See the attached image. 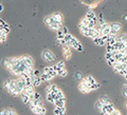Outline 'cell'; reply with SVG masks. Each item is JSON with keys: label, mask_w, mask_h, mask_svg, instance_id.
<instances>
[{"label": "cell", "mask_w": 127, "mask_h": 115, "mask_svg": "<svg viewBox=\"0 0 127 115\" xmlns=\"http://www.w3.org/2000/svg\"><path fill=\"white\" fill-rule=\"evenodd\" d=\"M79 30H81L82 34L84 35V36L89 37V30H90V27H88V26H84V25L79 24Z\"/></svg>", "instance_id": "obj_14"}, {"label": "cell", "mask_w": 127, "mask_h": 115, "mask_svg": "<svg viewBox=\"0 0 127 115\" xmlns=\"http://www.w3.org/2000/svg\"><path fill=\"white\" fill-rule=\"evenodd\" d=\"M79 24H82V25H84V26H89V20L85 17V18L82 19V21H81V23H79Z\"/></svg>", "instance_id": "obj_27"}, {"label": "cell", "mask_w": 127, "mask_h": 115, "mask_svg": "<svg viewBox=\"0 0 127 115\" xmlns=\"http://www.w3.org/2000/svg\"><path fill=\"white\" fill-rule=\"evenodd\" d=\"M108 115H122V114H121V112H120L119 110H116V109H114L112 112H111L110 114H108Z\"/></svg>", "instance_id": "obj_36"}, {"label": "cell", "mask_w": 127, "mask_h": 115, "mask_svg": "<svg viewBox=\"0 0 127 115\" xmlns=\"http://www.w3.org/2000/svg\"><path fill=\"white\" fill-rule=\"evenodd\" d=\"M78 90L81 91V93L86 94V93H89L90 91H92V88H91V85L84 78V79H82L81 80V82H79Z\"/></svg>", "instance_id": "obj_1"}, {"label": "cell", "mask_w": 127, "mask_h": 115, "mask_svg": "<svg viewBox=\"0 0 127 115\" xmlns=\"http://www.w3.org/2000/svg\"><path fill=\"white\" fill-rule=\"evenodd\" d=\"M96 16H95V13L93 11H89L88 13L86 14V18L88 19V20H91V19H93V18H95Z\"/></svg>", "instance_id": "obj_20"}, {"label": "cell", "mask_w": 127, "mask_h": 115, "mask_svg": "<svg viewBox=\"0 0 127 115\" xmlns=\"http://www.w3.org/2000/svg\"><path fill=\"white\" fill-rule=\"evenodd\" d=\"M20 96H21V101L23 102V104H26V105H28V102L30 101V97H29V95H27L26 93H21L20 94Z\"/></svg>", "instance_id": "obj_18"}, {"label": "cell", "mask_w": 127, "mask_h": 115, "mask_svg": "<svg viewBox=\"0 0 127 115\" xmlns=\"http://www.w3.org/2000/svg\"><path fill=\"white\" fill-rule=\"evenodd\" d=\"M61 108H62V107H57V106H55V108H54V110H53V113H54L55 115L61 114V113H62V110H61Z\"/></svg>", "instance_id": "obj_31"}, {"label": "cell", "mask_w": 127, "mask_h": 115, "mask_svg": "<svg viewBox=\"0 0 127 115\" xmlns=\"http://www.w3.org/2000/svg\"><path fill=\"white\" fill-rule=\"evenodd\" d=\"M105 58H106V60H108V59L112 58V53H108V52H106V54H105Z\"/></svg>", "instance_id": "obj_37"}, {"label": "cell", "mask_w": 127, "mask_h": 115, "mask_svg": "<svg viewBox=\"0 0 127 115\" xmlns=\"http://www.w3.org/2000/svg\"><path fill=\"white\" fill-rule=\"evenodd\" d=\"M75 78H76L77 80H82V79H84V78H83L82 73H76V75H75Z\"/></svg>", "instance_id": "obj_38"}, {"label": "cell", "mask_w": 127, "mask_h": 115, "mask_svg": "<svg viewBox=\"0 0 127 115\" xmlns=\"http://www.w3.org/2000/svg\"><path fill=\"white\" fill-rule=\"evenodd\" d=\"M125 19H126V20H127V16H125Z\"/></svg>", "instance_id": "obj_46"}, {"label": "cell", "mask_w": 127, "mask_h": 115, "mask_svg": "<svg viewBox=\"0 0 127 115\" xmlns=\"http://www.w3.org/2000/svg\"><path fill=\"white\" fill-rule=\"evenodd\" d=\"M49 86H50V89H51V93H56L57 91L59 90L58 87L55 85V84H51V85H49Z\"/></svg>", "instance_id": "obj_26"}, {"label": "cell", "mask_w": 127, "mask_h": 115, "mask_svg": "<svg viewBox=\"0 0 127 115\" xmlns=\"http://www.w3.org/2000/svg\"><path fill=\"white\" fill-rule=\"evenodd\" d=\"M65 38V34H64V32L61 30H58L57 31V39H64Z\"/></svg>", "instance_id": "obj_29"}, {"label": "cell", "mask_w": 127, "mask_h": 115, "mask_svg": "<svg viewBox=\"0 0 127 115\" xmlns=\"http://www.w3.org/2000/svg\"><path fill=\"white\" fill-rule=\"evenodd\" d=\"M122 29V24L119 22H113V23H110V34L112 35H117L119 32L121 31Z\"/></svg>", "instance_id": "obj_6"}, {"label": "cell", "mask_w": 127, "mask_h": 115, "mask_svg": "<svg viewBox=\"0 0 127 115\" xmlns=\"http://www.w3.org/2000/svg\"><path fill=\"white\" fill-rule=\"evenodd\" d=\"M53 22H54V19H53V17H52V15L47 16V17H45V19H43V23H45L47 26L51 25Z\"/></svg>", "instance_id": "obj_15"}, {"label": "cell", "mask_w": 127, "mask_h": 115, "mask_svg": "<svg viewBox=\"0 0 127 115\" xmlns=\"http://www.w3.org/2000/svg\"><path fill=\"white\" fill-rule=\"evenodd\" d=\"M40 84H41V80H40V77H35V76H33V87L34 88H37V87H39L40 86Z\"/></svg>", "instance_id": "obj_17"}, {"label": "cell", "mask_w": 127, "mask_h": 115, "mask_svg": "<svg viewBox=\"0 0 127 115\" xmlns=\"http://www.w3.org/2000/svg\"><path fill=\"white\" fill-rule=\"evenodd\" d=\"M7 115H18L17 113H16V111L13 110V109H7Z\"/></svg>", "instance_id": "obj_35"}, {"label": "cell", "mask_w": 127, "mask_h": 115, "mask_svg": "<svg viewBox=\"0 0 127 115\" xmlns=\"http://www.w3.org/2000/svg\"><path fill=\"white\" fill-rule=\"evenodd\" d=\"M57 74H58V76H62V77H66L67 75H68V71H67L66 69H61L57 72Z\"/></svg>", "instance_id": "obj_22"}, {"label": "cell", "mask_w": 127, "mask_h": 115, "mask_svg": "<svg viewBox=\"0 0 127 115\" xmlns=\"http://www.w3.org/2000/svg\"><path fill=\"white\" fill-rule=\"evenodd\" d=\"M126 54H127V51H126Z\"/></svg>", "instance_id": "obj_47"}, {"label": "cell", "mask_w": 127, "mask_h": 115, "mask_svg": "<svg viewBox=\"0 0 127 115\" xmlns=\"http://www.w3.org/2000/svg\"><path fill=\"white\" fill-rule=\"evenodd\" d=\"M56 66H57V68L59 70H61V69H65V61H64V60H59L56 63Z\"/></svg>", "instance_id": "obj_28"}, {"label": "cell", "mask_w": 127, "mask_h": 115, "mask_svg": "<svg viewBox=\"0 0 127 115\" xmlns=\"http://www.w3.org/2000/svg\"><path fill=\"white\" fill-rule=\"evenodd\" d=\"M106 52H108V53H112V52H114L113 46H111V45H106Z\"/></svg>", "instance_id": "obj_30"}, {"label": "cell", "mask_w": 127, "mask_h": 115, "mask_svg": "<svg viewBox=\"0 0 127 115\" xmlns=\"http://www.w3.org/2000/svg\"><path fill=\"white\" fill-rule=\"evenodd\" d=\"M41 109H42L41 106H36V107H33V108L31 109V111H32V112H33L35 115H38L39 113L41 112Z\"/></svg>", "instance_id": "obj_19"}, {"label": "cell", "mask_w": 127, "mask_h": 115, "mask_svg": "<svg viewBox=\"0 0 127 115\" xmlns=\"http://www.w3.org/2000/svg\"><path fill=\"white\" fill-rule=\"evenodd\" d=\"M70 47L68 45H66V46H63V53H64V56H65L67 59H69L71 57V51H70Z\"/></svg>", "instance_id": "obj_9"}, {"label": "cell", "mask_w": 127, "mask_h": 115, "mask_svg": "<svg viewBox=\"0 0 127 115\" xmlns=\"http://www.w3.org/2000/svg\"><path fill=\"white\" fill-rule=\"evenodd\" d=\"M100 99L103 101V104H104V105H106V104H110V101H111V100H110V98L107 96V95H103V96H101Z\"/></svg>", "instance_id": "obj_21"}, {"label": "cell", "mask_w": 127, "mask_h": 115, "mask_svg": "<svg viewBox=\"0 0 127 115\" xmlns=\"http://www.w3.org/2000/svg\"><path fill=\"white\" fill-rule=\"evenodd\" d=\"M0 115H7V109L0 110Z\"/></svg>", "instance_id": "obj_40"}, {"label": "cell", "mask_w": 127, "mask_h": 115, "mask_svg": "<svg viewBox=\"0 0 127 115\" xmlns=\"http://www.w3.org/2000/svg\"><path fill=\"white\" fill-rule=\"evenodd\" d=\"M6 41V36H0V43H4Z\"/></svg>", "instance_id": "obj_41"}, {"label": "cell", "mask_w": 127, "mask_h": 115, "mask_svg": "<svg viewBox=\"0 0 127 115\" xmlns=\"http://www.w3.org/2000/svg\"><path fill=\"white\" fill-rule=\"evenodd\" d=\"M48 27H49L51 31H56V32H57L58 30H61L62 27H63V24H61V23H58V22H55V21H54L52 24L49 25Z\"/></svg>", "instance_id": "obj_12"}, {"label": "cell", "mask_w": 127, "mask_h": 115, "mask_svg": "<svg viewBox=\"0 0 127 115\" xmlns=\"http://www.w3.org/2000/svg\"><path fill=\"white\" fill-rule=\"evenodd\" d=\"M72 35H71V34H67V35H65V38H64V39H65V40H66V42L67 43H68L70 40H71V39H72Z\"/></svg>", "instance_id": "obj_33"}, {"label": "cell", "mask_w": 127, "mask_h": 115, "mask_svg": "<svg viewBox=\"0 0 127 115\" xmlns=\"http://www.w3.org/2000/svg\"><path fill=\"white\" fill-rule=\"evenodd\" d=\"M67 45H68L69 46H71V47H73V49H75V50L79 51V52H82L83 51V46L81 45V42H79L75 37H72V39H71Z\"/></svg>", "instance_id": "obj_4"}, {"label": "cell", "mask_w": 127, "mask_h": 115, "mask_svg": "<svg viewBox=\"0 0 127 115\" xmlns=\"http://www.w3.org/2000/svg\"><path fill=\"white\" fill-rule=\"evenodd\" d=\"M93 42H94V45H96V46H104L106 45V41L103 39L102 36L100 37H97V38H94L93 39Z\"/></svg>", "instance_id": "obj_11"}, {"label": "cell", "mask_w": 127, "mask_h": 115, "mask_svg": "<svg viewBox=\"0 0 127 115\" xmlns=\"http://www.w3.org/2000/svg\"><path fill=\"white\" fill-rule=\"evenodd\" d=\"M54 77L52 76L51 74H48V73H42L40 75V80L41 82H45V81H50V80H52Z\"/></svg>", "instance_id": "obj_10"}, {"label": "cell", "mask_w": 127, "mask_h": 115, "mask_svg": "<svg viewBox=\"0 0 127 115\" xmlns=\"http://www.w3.org/2000/svg\"><path fill=\"white\" fill-rule=\"evenodd\" d=\"M117 41V35H112V34H109L108 35V39H107V45H111L113 46L114 42Z\"/></svg>", "instance_id": "obj_13"}, {"label": "cell", "mask_w": 127, "mask_h": 115, "mask_svg": "<svg viewBox=\"0 0 127 115\" xmlns=\"http://www.w3.org/2000/svg\"><path fill=\"white\" fill-rule=\"evenodd\" d=\"M22 59H23V62H25L26 66L34 68V59L31 56H29V55H22Z\"/></svg>", "instance_id": "obj_7"}, {"label": "cell", "mask_w": 127, "mask_h": 115, "mask_svg": "<svg viewBox=\"0 0 127 115\" xmlns=\"http://www.w3.org/2000/svg\"><path fill=\"white\" fill-rule=\"evenodd\" d=\"M47 100L49 102H51V104H54L55 102V99L53 98V96L51 94H47Z\"/></svg>", "instance_id": "obj_32"}, {"label": "cell", "mask_w": 127, "mask_h": 115, "mask_svg": "<svg viewBox=\"0 0 127 115\" xmlns=\"http://www.w3.org/2000/svg\"><path fill=\"white\" fill-rule=\"evenodd\" d=\"M34 98H35V99H40V94L37 93V92H35V94H34Z\"/></svg>", "instance_id": "obj_43"}, {"label": "cell", "mask_w": 127, "mask_h": 115, "mask_svg": "<svg viewBox=\"0 0 127 115\" xmlns=\"http://www.w3.org/2000/svg\"><path fill=\"white\" fill-rule=\"evenodd\" d=\"M85 79H86V80L88 81L89 84L91 85V88H92V85H94L95 82H96V81H95V79H94L92 76H86V77H85Z\"/></svg>", "instance_id": "obj_23"}, {"label": "cell", "mask_w": 127, "mask_h": 115, "mask_svg": "<svg viewBox=\"0 0 127 115\" xmlns=\"http://www.w3.org/2000/svg\"><path fill=\"white\" fill-rule=\"evenodd\" d=\"M3 11V6L1 5V4H0V12H2Z\"/></svg>", "instance_id": "obj_45"}, {"label": "cell", "mask_w": 127, "mask_h": 115, "mask_svg": "<svg viewBox=\"0 0 127 115\" xmlns=\"http://www.w3.org/2000/svg\"><path fill=\"white\" fill-rule=\"evenodd\" d=\"M95 29H97L98 31H100L101 33V36L102 35H109L110 34V24L109 23H103V24H98L97 23V26L95 27Z\"/></svg>", "instance_id": "obj_2"}, {"label": "cell", "mask_w": 127, "mask_h": 115, "mask_svg": "<svg viewBox=\"0 0 127 115\" xmlns=\"http://www.w3.org/2000/svg\"><path fill=\"white\" fill-rule=\"evenodd\" d=\"M46 112H47V110H46V108H45V107H42V109H41V112H40V113H39L38 115H45V114H46Z\"/></svg>", "instance_id": "obj_44"}, {"label": "cell", "mask_w": 127, "mask_h": 115, "mask_svg": "<svg viewBox=\"0 0 127 115\" xmlns=\"http://www.w3.org/2000/svg\"><path fill=\"white\" fill-rule=\"evenodd\" d=\"M41 57H42L43 60L47 61V62H52V61H54V59H55V55L52 53V51L45 50L41 53Z\"/></svg>", "instance_id": "obj_3"}, {"label": "cell", "mask_w": 127, "mask_h": 115, "mask_svg": "<svg viewBox=\"0 0 127 115\" xmlns=\"http://www.w3.org/2000/svg\"><path fill=\"white\" fill-rule=\"evenodd\" d=\"M62 31L64 32V34H65V35H67V34H69V33H68V29H67V27H66V26H63V27H62Z\"/></svg>", "instance_id": "obj_42"}, {"label": "cell", "mask_w": 127, "mask_h": 115, "mask_svg": "<svg viewBox=\"0 0 127 115\" xmlns=\"http://www.w3.org/2000/svg\"><path fill=\"white\" fill-rule=\"evenodd\" d=\"M114 110V107H113V105L111 104H106V105H104L102 107V109H101V114L102 115H108V114H110L112 111Z\"/></svg>", "instance_id": "obj_5"}, {"label": "cell", "mask_w": 127, "mask_h": 115, "mask_svg": "<svg viewBox=\"0 0 127 115\" xmlns=\"http://www.w3.org/2000/svg\"><path fill=\"white\" fill-rule=\"evenodd\" d=\"M54 72L53 67H45L43 68V73H48V74H52Z\"/></svg>", "instance_id": "obj_24"}, {"label": "cell", "mask_w": 127, "mask_h": 115, "mask_svg": "<svg viewBox=\"0 0 127 115\" xmlns=\"http://www.w3.org/2000/svg\"><path fill=\"white\" fill-rule=\"evenodd\" d=\"M56 95H57V98H64V97H65V95H64L62 90H58L56 92Z\"/></svg>", "instance_id": "obj_34"}, {"label": "cell", "mask_w": 127, "mask_h": 115, "mask_svg": "<svg viewBox=\"0 0 127 115\" xmlns=\"http://www.w3.org/2000/svg\"><path fill=\"white\" fill-rule=\"evenodd\" d=\"M52 17H53V19H54L55 22H58V23H61V24H63L64 16H63L62 13H59V12H56V13L52 14Z\"/></svg>", "instance_id": "obj_8"}, {"label": "cell", "mask_w": 127, "mask_h": 115, "mask_svg": "<svg viewBox=\"0 0 127 115\" xmlns=\"http://www.w3.org/2000/svg\"><path fill=\"white\" fill-rule=\"evenodd\" d=\"M65 104H66V98H58L57 100H55L54 105L57 106V107H65Z\"/></svg>", "instance_id": "obj_16"}, {"label": "cell", "mask_w": 127, "mask_h": 115, "mask_svg": "<svg viewBox=\"0 0 127 115\" xmlns=\"http://www.w3.org/2000/svg\"><path fill=\"white\" fill-rule=\"evenodd\" d=\"M103 106H104V104H103V101H102L101 99H98L96 102H95V109L98 110V111H101V109H102Z\"/></svg>", "instance_id": "obj_25"}, {"label": "cell", "mask_w": 127, "mask_h": 115, "mask_svg": "<svg viewBox=\"0 0 127 115\" xmlns=\"http://www.w3.org/2000/svg\"><path fill=\"white\" fill-rule=\"evenodd\" d=\"M40 72L39 71H37V70H34V75L33 76H35V77H40Z\"/></svg>", "instance_id": "obj_39"}]
</instances>
